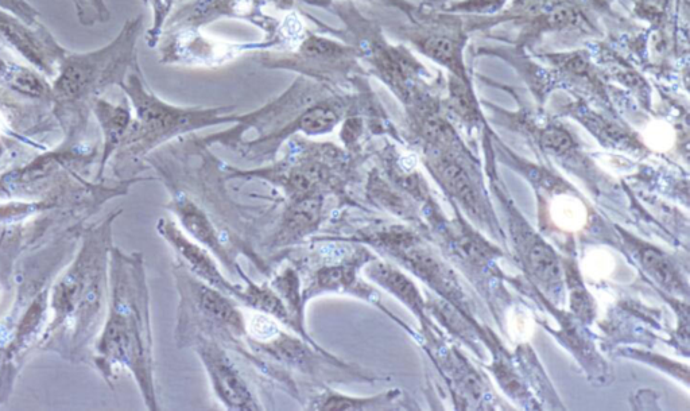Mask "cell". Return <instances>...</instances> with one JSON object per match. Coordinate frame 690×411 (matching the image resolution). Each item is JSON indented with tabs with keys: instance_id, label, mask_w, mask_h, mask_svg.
<instances>
[{
	"instance_id": "cell-1",
	"label": "cell",
	"mask_w": 690,
	"mask_h": 411,
	"mask_svg": "<svg viewBox=\"0 0 690 411\" xmlns=\"http://www.w3.org/2000/svg\"><path fill=\"white\" fill-rule=\"evenodd\" d=\"M100 351L112 362L133 372L151 410L158 409L154 391L153 336L149 293L142 259L116 258L114 309L100 343Z\"/></svg>"
},
{
	"instance_id": "cell-2",
	"label": "cell",
	"mask_w": 690,
	"mask_h": 411,
	"mask_svg": "<svg viewBox=\"0 0 690 411\" xmlns=\"http://www.w3.org/2000/svg\"><path fill=\"white\" fill-rule=\"evenodd\" d=\"M130 96L135 110V120L124 135L123 143L135 154H145L154 147L180 137L182 134L217 126L238 123V116L227 115L228 108H178L162 102L143 85L138 75L131 73L129 80L120 85Z\"/></svg>"
},
{
	"instance_id": "cell-3",
	"label": "cell",
	"mask_w": 690,
	"mask_h": 411,
	"mask_svg": "<svg viewBox=\"0 0 690 411\" xmlns=\"http://www.w3.org/2000/svg\"><path fill=\"white\" fill-rule=\"evenodd\" d=\"M141 22L142 18H138L127 23L118 38L106 48L88 53H65L58 62L54 96L62 102H77L98 95L112 84L122 85L134 62Z\"/></svg>"
},
{
	"instance_id": "cell-4",
	"label": "cell",
	"mask_w": 690,
	"mask_h": 411,
	"mask_svg": "<svg viewBox=\"0 0 690 411\" xmlns=\"http://www.w3.org/2000/svg\"><path fill=\"white\" fill-rule=\"evenodd\" d=\"M197 354L207 371L213 393L228 410H262L254 391L247 385L242 372L230 355L212 339L199 337L195 345Z\"/></svg>"
},
{
	"instance_id": "cell-5",
	"label": "cell",
	"mask_w": 690,
	"mask_h": 411,
	"mask_svg": "<svg viewBox=\"0 0 690 411\" xmlns=\"http://www.w3.org/2000/svg\"><path fill=\"white\" fill-rule=\"evenodd\" d=\"M157 228L162 238L173 247L178 259H180V265L185 270H189V273L200 279L201 282L207 283L212 288L240 302L243 289L228 282L211 251L189 238L181 228H178L176 221L169 219V217L168 219L164 217L158 221Z\"/></svg>"
},
{
	"instance_id": "cell-6",
	"label": "cell",
	"mask_w": 690,
	"mask_h": 411,
	"mask_svg": "<svg viewBox=\"0 0 690 411\" xmlns=\"http://www.w3.org/2000/svg\"><path fill=\"white\" fill-rule=\"evenodd\" d=\"M356 49L309 34L288 60H267L275 68L296 69L312 76H344L356 65Z\"/></svg>"
},
{
	"instance_id": "cell-7",
	"label": "cell",
	"mask_w": 690,
	"mask_h": 411,
	"mask_svg": "<svg viewBox=\"0 0 690 411\" xmlns=\"http://www.w3.org/2000/svg\"><path fill=\"white\" fill-rule=\"evenodd\" d=\"M33 25L22 22L21 18L0 10V36L31 65L46 75H52L54 64L60 62L65 50L53 40L44 27L33 30Z\"/></svg>"
},
{
	"instance_id": "cell-8",
	"label": "cell",
	"mask_w": 690,
	"mask_h": 411,
	"mask_svg": "<svg viewBox=\"0 0 690 411\" xmlns=\"http://www.w3.org/2000/svg\"><path fill=\"white\" fill-rule=\"evenodd\" d=\"M344 108L343 100L336 98L321 100V102L306 108L302 114L297 116V119L286 124L281 130L259 138L258 141L248 142L244 146L259 147L261 151L265 149L273 151L275 146L296 133L313 135V137L331 134L343 118Z\"/></svg>"
},
{
	"instance_id": "cell-9",
	"label": "cell",
	"mask_w": 690,
	"mask_h": 411,
	"mask_svg": "<svg viewBox=\"0 0 690 411\" xmlns=\"http://www.w3.org/2000/svg\"><path fill=\"white\" fill-rule=\"evenodd\" d=\"M172 211L177 216L178 221L185 234L207 248L215 255L216 259L224 263V266L235 269L238 267L230 259L228 250L224 247L222 236L219 230L213 226L212 220L209 219L207 213L203 211L196 203H193L184 193H176L173 195Z\"/></svg>"
},
{
	"instance_id": "cell-10",
	"label": "cell",
	"mask_w": 690,
	"mask_h": 411,
	"mask_svg": "<svg viewBox=\"0 0 690 411\" xmlns=\"http://www.w3.org/2000/svg\"><path fill=\"white\" fill-rule=\"evenodd\" d=\"M324 197L312 196L292 201L279 226L275 243L279 246L296 243L319 226L323 215Z\"/></svg>"
},
{
	"instance_id": "cell-11",
	"label": "cell",
	"mask_w": 690,
	"mask_h": 411,
	"mask_svg": "<svg viewBox=\"0 0 690 411\" xmlns=\"http://www.w3.org/2000/svg\"><path fill=\"white\" fill-rule=\"evenodd\" d=\"M363 274L376 285L393 294L414 313L422 314L424 312V300H422L416 285L397 267L374 258L363 266Z\"/></svg>"
},
{
	"instance_id": "cell-12",
	"label": "cell",
	"mask_w": 690,
	"mask_h": 411,
	"mask_svg": "<svg viewBox=\"0 0 690 411\" xmlns=\"http://www.w3.org/2000/svg\"><path fill=\"white\" fill-rule=\"evenodd\" d=\"M433 169L436 170L437 177L443 182L445 189L456 200H459L467 211L480 216L482 207H480L479 197L476 195L474 185L469 180L468 174L464 172L463 168L452 158L444 157L437 158L433 161Z\"/></svg>"
},
{
	"instance_id": "cell-13",
	"label": "cell",
	"mask_w": 690,
	"mask_h": 411,
	"mask_svg": "<svg viewBox=\"0 0 690 411\" xmlns=\"http://www.w3.org/2000/svg\"><path fill=\"white\" fill-rule=\"evenodd\" d=\"M526 254L531 273L536 275L542 285L549 289H556L557 286H560V265H558L556 255L549 246L534 236V239L526 240Z\"/></svg>"
},
{
	"instance_id": "cell-14",
	"label": "cell",
	"mask_w": 690,
	"mask_h": 411,
	"mask_svg": "<svg viewBox=\"0 0 690 411\" xmlns=\"http://www.w3.org/2000/svg\"><path fill=\"white\" fill-rule=\"evenodd\" d=\"M395 393H385L376 397H351L336 393V391L325 390L324 393L317 395L308 405L310 410H376L385 407L387 402L394 399Z\"/></svg>"
},
{
	"instance_id": "cell-15",
	"label": "cell",
	"mask_w": 690,
	"mask_h": 411,
	"mask_svg": "<svg viewBox=\"0 0 690 411\" xmlns=\"http://www.w3.org/2000/svg\"><path fill=\"white\" fill-rule=\"evenodd\" d=\"M95 111L106 134V154H108L123 141L124 135L129 131L131 114L129 108L114 106L103 100L96 102Z\"/></svg>"
},
{
	"instance_id": "cell-16",
	"label": "cell",
	"mask_w": 690,
	"mask_h": 411,
	"mask_svg": "<svg viewBox=\"0 0 690 411\" xmlns=\"http://www.w3.org/2000/svg\"><path fill=\"white\" fill-rule=\"evenodd\" d=\"M422 52L433 58L434 61L440 62L444 67L451 69L456 77L465 79L463 57H461L460 46L448 37H428L422 40L420 44Z\"/></svg>"
},
{
	"instance_id": "cell-17",
	"label": "cell",
	"mask_w": 690,
	"mask_h": 411,
	"mask_svg": "<svg viewBox=\"0 0 690 411\" xmlns=\"http://www.w3.org/2000/svg\"><path fill=\"white\" fill-rule=\"evenodd\" d=\"M639 262L645 267L647 273L665 289L670 290V292H681V278L678 277L677 271L660 251L650 247L642 248L639 252Z\"/></svg>"
},
{
	"instance_id": "cell-18",
	"label": "cell",
	"mask_w": 690,
	"mask_h": 411,
	"mask_svg": "<svg viewBox=\"0 0 690 411\" xmlns=\"http://www.w3.org/2000/svg\"><path fill=\"white\" fill-rule=\"evenodd\" d=\"M2 75L9 87L30 98H41L50 92V85L46 83L44 77L30 69L6 67Z\"/></svg>"
},
{
	"instance_id": "cell-19",
	"label": "cell",
	"mask_w": 690,
	"mask_h": 411,
	"mask_svg": "<svg viewBox=\"0 0 690 411\" xmlns=\"http://www.w3.org/2000/svg\"><path fill=\"white\" fill-rule=\"evenodd\" d=\"M368 188H370L372 199L378 201L382 207L389 209L390 212L397 213V215L403 217L412 213V209H410V205L406 203V200L398 192H395L387 182L383 181L381 177H371L370 182H368Z\"/></svg>"
},
{
	"instance_id": "cell-20",
	"label": "cell",
	"mask_w": 690,
	"mask_h": 411,
	"mask_svg": "<svg viewBox=\"0 0 690 411\" xmlns=\"http://www.w3.org/2000/svg\"><path fill=\"white\" fill-rule=\"evenodd\" d=\"M420 130L422 137L426 141L433 143L434 146L445 147L452 145L455 134L451 127L444 122L443 119L437 118L436 115H425L420 123Z\"/></svg>"
},
{
	"instance_id": "cell-21",
	"label": "cell",
	"mask_w": 690,
	"mask_h": 411,
	"mask_svg": "<svg viewBox=\"0 0 690 411\" xmlns=\"http://www.w3.org/2000/svg\"><path fill=\"white\" fill-rule=\"evenodd\" d=\"M451 102L452 108L465 119H475L476 116V103L474 95L471 93V89L468 88L467 84H464V80L457 77L453 81L451 87Z\"/></svg>"
},
{
	"instance_id": "cell-22",
	"label": "cell",
	"mask_w": 690,
	"mask_h": 411,
	"mask_svg": "<svg viewBox=\"0 0 690 411\" xmlns=\"http://www.w3.org/2000/svg\"><path fill=\"white\" fill-rule=\"evenodd\" d=\"M579 21L580 14L572 6L567 5L554 7L545 18L546 25L556 27V29L577 25Z\"/></svg>"
},
{
	"instance_id": "cell-23",
	"label": "cell",
	"mask_w": 690,
	"mask_h": 411,
	"mask_svg": "<svg viewBox=\"0 0 690 411\" xmlns=\"http://www.w3.org/2000/svg\"><path fill=\"white\" fill-rule=\"evenodd\" d=\"M542 143L548 150L554 153H567L572 149L573 139L571 135L562 129H548L542 134Z\"/></svg>"
},
{
	"instance_id": "cell-24",
	"label": "cell",
	"mask_w": 690,
	"mask_h": 411,
	"mask_svg": "<svg viewBox=\"0 0 690 411\" xmlns=\"http://www.w3.org/2000/svg\"><path fill=\"white\" fill-rule=\"evenodd\" d=\"M569 282H571V301L573 309L581 317H589L592 314V301L589 300L588 293L585 292L583 285H581L580 279L571 277L569 275Z\"/></svg>"
},
{
	"instance_id": "cell-25",
	"label": "cell",
	"mask_w": 690,
	"mask_h": 411,
	"mask_svg": "<svg viewBox=\"0 0 690 411\" xmlns=\"http://www.w3.org/2000/svg\"><path fill=\"white\" fill-rule=\"evenodd\" d=\"M77 9H79L80 21L87 25V23L100 19L104 21L103 14L107 13L106 7L103 6L102 0H76Z\"/></svg>"
},
{
	"instance_id": "cell-26",
	"label": "cell",
	"mask_w": 690,
	"mask_h": 411,
	"mask_svg": "<svg viewBox=\"0 0 690 411\" xmlns=\"http://www.w3.org/2000/svg\"><path fill=\"white\" fill-rule=\"evenodd\" d=\"M0 6L13 13L15 17L21 18L23 22L36 25V10L31 9L25 0H0Z\"/></svg>"
},
{
	"instance_id": "cell-27",
	"label": "cell",
	"mask_w": 690,
	"mask_h": 411,
	"mask_svg": "<svg viewBox=\"0 0 690 411\" xmlns=\"http://www.w3.org/2000/svg\"><path fill=\"white\" fill-rule=\"evenodd\" d=\"M332 0H309V5L313 6H328Z\"/></svg>"
}]
</instances>
